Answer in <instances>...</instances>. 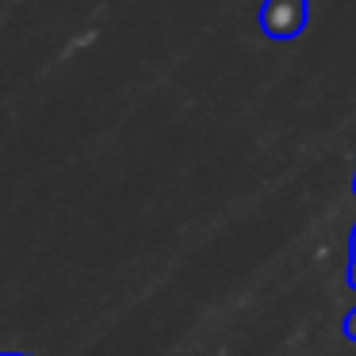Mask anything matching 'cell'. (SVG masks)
Instances as JSON below:
<instances>
[{
    "label": "cell",
    "instance_id": "cell-2",
    "mask_svg": "<svg viewBox=\"0 0 356 356\" xmlns=\"http://www.w3.org/2000/svg\"><path fill=\"white\" fill-rule=\"evenodd\" d=\"M348 284H353V291H356V226H353V241H348ZM345 337L356 341V307L348 310V318H345Z\"/></svg>",
    "mask_w": 356,
    "mask_h": 356
},
{
    "label": "cell",
    "instance_id": "cell-1",
    "mask_svg": "<svg viewBox=\"0 0 356 356\" xmlns=\"http://www.w3.org/2000/svg\"><path fill=\"white\" fill-rule=\"evenodd\" d=\"M310 19V0H264L261 4V31L272 42H287L302 35Z\"/></svg>",
    "mask_w": 356,
    "mask_h": 356
}]
</instances>
